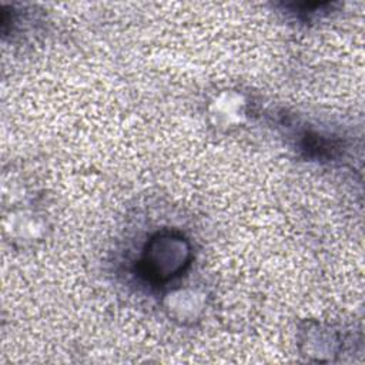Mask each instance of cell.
Segmentation results:
<instances>
[{
    "instance_id": "1",
    "label": "cell",
    "mask_w": 365,
    "mask_h": 365,
    "mask_svg": "<svg viewBox=\"0 0 365 365\" xmlns=\"http://www.w3.org/2000/svg\"><path fill=\"white\" fill-rule=\"evenodd\" d=\"M190 259L187 241L174 234H161L153 238L143 257V269L153 281H165L180 274Z\"/></svg>"
}]
</instances>
